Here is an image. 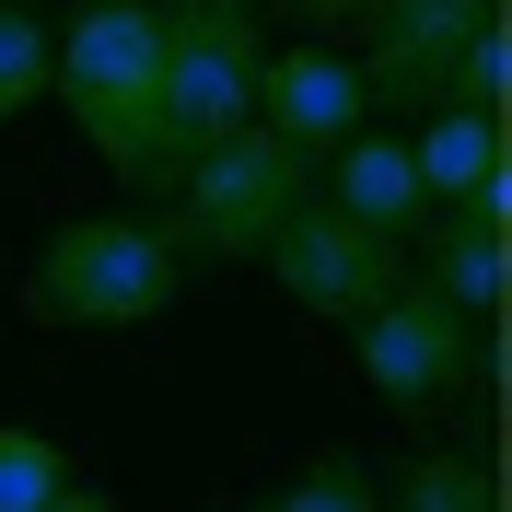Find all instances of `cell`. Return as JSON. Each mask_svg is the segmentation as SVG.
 Here are the masks:
<instances>
[{"label":"cell","mask_w":512,"mask_h":512,"mask_svg":"<svg viewBox=\"0 0 512 512\" xmlns=\"http://www.w3.org/2000/svg\"><path fill=\"white\" fill-rule=\"evenodd\" d=\"M152 152H140V198L175 187L210 140L256 117V70H268V12L256 0H152Z\"/></svg>","instance_id":"obj_1"},{"label":"cell","mask_w":512,"mask_h":512,"mask_svg":"<svg viewBox=\"0 0 512 512\" xmlns=\"http://www.w3.org/2000/svg\"><path fill=\"white\" fill-rule=\"evenodd\" d=\"M187 303V256L152 210H82L24 256V315L35 326H152Z\"/></svg>","instance_id":"obj_2"},{"label":"cell","mask_w":512,"mask_h":512,"mask_svg":"<svg viewBox=\"0 0 512 512\" xmlns=\"http://www.w3.org/2000/svg\"><path fill=\"white\" fill-rule=\"evenodd\" d=\"M303 198H315V163L245 117L233 140H210V152L163 187V233H175L187 268H245V256H268V233H280Z\"/></svg>","instance_id":"obj_3"},{"label":"cell","mask_w":512,"mask_h":512,"mask_svg":"<svg viewBox=\"0 0 512 512\" xmlns=\"http://www.w3.org/2000/svg\"><path fill=\"white\" fill-rule=\"evenodd\" d=\"M350 361H361V384H373L384 408L408 419L419 443L443 431V408L489 396V326H478V315H454L443 291H419V280H396L373 315L350 326Z\"/></svg>","instance_id":"obj_4"},{"label":"cell","mask_w":512,"mask_h":512,"mask_svg":"<svg viewBox=\"0 0 512 512\" xmlns=\"http://www.w3.org/2000/svg\"><path fill=\"white\" fill-rule=\"evenodd\" d=\"M152 0H82L59 24V82L47 94L70 105V128L105 152V175H128L140 187V152H152Z\"/></svg>","instance_id":"obj_5"},{"label":"cell","mask_w":512,"mask_h":512,"mask_svg":"<svg viewBox=\"0 0 512 512\" xmlns=\"http://www.w3.org/2000/svg\"><path fill=\"white\" fill-rule=\"evenodd\" d=\"M256 268L280 280L291 315H315V326H361L384 291L408 280V245H396V233H361L350 210H326V198H303V210L268 233V256H256Z\"/></svg>","instance_id":"obj_6"},{"label":"cell","mask_w":512,"mask_h":512,"mask_svg":"<svg viewBox=\"0 0 512 512\" xmlns=\"http://www.w3.org/2000/svg\"><path fill=\"white\" fill-rule=\"evenodd\" d=\"M501 24V0H373L361 12V94H373V117L396 105V117H419V105H443L454 59H466V35Z\"/></svg>","instance_id":"obj_7"},{"label":"cell","mask_w":512,"mask_h":512,"mask_svg":"<svg viewBox=\"0 0 512 512\" xmlns=\"http://www.w3.org/2000/svg\"><path fill=\"white\" fill-rule=\"evenodd\" d=\"M256 128L268 140H291L303 163H326L350 128H373V94H361V59L338 47V35H303V47H268V70H256Z\"/></svg>","instance_id":"obj_8"},{"label":"cell","mask_w":512,"mask_h":512,"mask_svg":"<svg viewBox=\"0 0 512 512\" xmlns=\"http://www.w3.org/2000/svg\"><path fill=\"white\" fill-rule=\"evenodd\" d=\"M408 163H419V198L431 210H478V222L512 233V140H501V117H478V105H419Z\"/></svg>","instance_id":"obj_9"},{"label":"cell","mask_w":512,"mask_h":512,"mask_svg":"<svg viewBox=\"0 0 512 512\" xmlns=\"http://www.w3.org/2000/svg\"><path fill=\"white\" fill-rule=\"evenodd\" d=\"M315 198H326V210H350L361 233H396V245L431 222V198H419V163H408V128H350V140L315 163Z\"/></svg>","instance_id":"obj_10"},{"label":"cell","mask_w":512,"mask_h":512,"mask_svg":"<svg viewBox=\"0 0 512 512\" xmlns=\"http://www.w3.org/2000/svg\"><path fill=\"white\" fill-rule=\"evenodd\" d=\"M419 233H431V245L408 256V280H419V291H443L454 315H478V326H489V315H501V222H478V210H431Z\"/></svg>","instance_id":"obj_11"},{"label":"cell","mask_w":512,"mask_h":512,"mask_svg":"<svg viewBox=\"0 0 512 512\" xmlns=\"http://www.w3.org/2000/svg\"><path fill=\"white\" fill-rule=\"evenodd\" d=\"M373 501L384 512H501V478H489V454H466V443H408L373 478Z\"/></svg>","instance_id":"obj_12"},{"label":"cell","mask_w":512,"mask_h":512,"mask_svg":"<svg viewBox=\"0 0 512 512\" xmlns=\"http://www.w3.org/2000/svg\"><path fill=\"white\" fill-rule=\"evenodd\" d=\"M47 82H59V35H47V12L0 0V128L35 117V105H47Z\"/></svg>","instance_id":"obj_13"},{"label":"cell","mask_w":512,"mask_h":512,"mask_svg":"<svg viewBox=\"0 0 512 512\" xmlns=\"http://www.w3.org/2000/svg\"><path fill=\"white\" fill-rule=\"evenodd\" d=\"M256 512H384V501H373V466H361L350 443H315V454H303V466H291V478L268 489Z\"/></svg>","instance_id":"obj_14"},{"label":"cell","mask_w":512,"mask_h":512,"mask_svg":"<svg viewBox=\"0 0 512 512\" xmlns=\"http://www.w3.org/2000/svg\"><path fill=\"white\" fill-rule=\"evenodd\" d=\"M47 489H70V443H59V431H24V419H0V512H35Z\"/></svg>","instance_id":"obj_15"},{"label":"cell","mask_w":512,"mask_h":512,"mask_svg":"<svg viewBox=\"0 0 512 512\" xmlns=\"http://www.w3.org/2000/svg\"><path fill=\"white\" fill-rule=\"evenodd\" d=\"M501 94H512V35H501V24H478V35H466V59H454V82H443V105H478V117H501Z\"/></svg>","instance_id":"obj_16"},{"label":"cell","mask_w":512,"mask_h":512,"mask_svg":"<svg viewBox=\"0 0 512 512\" xmlns=\"http://www.w3.org/2000/svg\"><path fill=\"white\" fill-rule=\"evenodd\" d=\"M256 12H280L291 35H361V12H373V0H256Z\"/></svg>","instance_id":"obj_17"},{"label":"cell","mask_w":512,"mask_h":512,"mask_svg":"<svg viewBox=\"0 0 512 512\" xmlns=\"http://www.w3.org/2000/svg\"><path fill=\"white\" fill-rule=\"evenodd\" d=\"M35 512H117V501H105V489H82V478H70V489H47V501H35Z\"/></svg>","instance_id":"obj_18"}]
</instances>
